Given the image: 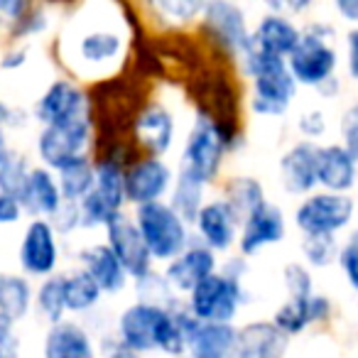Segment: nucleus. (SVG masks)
<instances>
[{
	"mask_svg": "<svg viewBox=\"0 0 358 358\" xmlns=\"http://www.w3.org/2000/svg\"><path fill=\"white\" fill-rule=\"evenodd\" d=\"M35 304V289L25 275L0 273V314L13 324L22 322Z\"/></svg>",
	"mask_w": 358,
	"mask_h": 358,
	"instance_id": "c756f323",
	"label": "nucleus"
},
{
	"mask_svg": "<svg viewBox=\"0 0 358 358\" xmlns=\"http://www.w3.org/2000/svg\"><path fill=\"white\" fill-rule=\"evenodd\" d=\"M334 10L338 13V17L348 22V25L358 27V0H336Z\"/></svg>",
	"mask_w": 358,
	"mask_h": 358,
	"instance_id": "8fccbe9b",
	"label": "nucleus"
},
{
	"mask_svg": "<svg viewBox=\"0 0 358 358\" xmlns=\"http://www.w3.org/2000/svg\"><path fill=\"white\" fill-rule=\"evenodd\" d=\"M133 221L138 226L152 260H159V263L174 260L192 243L189 224L179 219L167 201L138 206L133 214Z\"/></svg>",
	"mask_w": 358,
	"mask_h": 358,
	"instance_id": "6e6552de",
	"label": "nucleus"
},
{
	"mask_svg": "<svg viewBox=\"0 0 358 358\" xmlns=\"http://www.w3.org/2000/svg\"><path fill=\"white\" fill-rule=\"evenodd\" d=\"M17 201H20L22 211L32 214L35 219L50 221L52 216L57 214V209L64 204L55 172L42 167V164L40 167H32L30 174H27L25 189H22V194Z\"/></svg>",
	"mask_w": 358,
	"mask_h": 358,
	"instance_id": "a878e982",
	"label": "nucleus"
},
{
	"mask_svg": "<svg viewBox=\"0 0 358 358\" xmlns=\"http://www.w3.org/2000/svg\"><path fill=\"white\" fill-rule=\"evenodd\" d=\"M348 245H353V248H356V250H358V229H356V231H353V234H351V236H348Z\"/></svg>",
	"mask_w": 358,
	"mask_h": 358,
	"instance_id": "5fc2aeb1",
	"label": "nucleus"
},
{
	"mask_svg": "<svg viewBox=\"0 0 358 358\" xmlns=\"http://www.w3.org/2000/svg\"><path fill=\"white\" fill-rule=\"evenodd\" d=\"M167 204L172 206V211L179 219L192 226L196 216H199L201 206L206 204V187L201 182H196L194 177H189V174L177 172L172 189H169Z\"/></svg>",
	"mask_w": 358,
	"mask_h": 358,
	"instance_id": "2f4dec72",
	"label": "nucleus"
},
{
	"mask_svg": "<svg viewBox=\"0 0 358 358\" xmlns=\"http://www.w3.org/2000/svg\"><path fill=\"white\" fill-rule=\"evenodd\" d=\"M17 260L20 268L30 278H52L59 265V241H57V231L47 219H32L27 224L25 234L20 241V250H17Z\"/></svg>",
	"mask_w": 358,
	"mask_h": 358,
	"instance_id": "2eb2a0df",
	"label": "nucleus"
},
{
	"mask_svg": "<svg viewBox=\"0 0 358 358\" xmlns=\"http://www.w3.org/2000/svg\"><path fill=\"white\" fill-rule=\"evenodd\" d=\"M358 185V162L341 143L319 145L317 150V187L331 194H348Z\"/></svg>",
	"mask_w": 358,
	"mask_h": 358,
	"instance_id": "5701e85b",
	"label": "nucleus"
},
{
	"mask_svg": "<svg viewBox=\"0 0 358 358\" xmlns=\"http://www.w3.org/2000/svg\"><path fill=\"white\" fill-rule=\"evenodd\" d=\"M106 245L113 250L118 263L128 273L130 280H143L152 273V255H150L148 245H145L143 236H140L138 226H135L133 216L120 214L113 224L106 226Z\"/></svg>",
	"mask_w": 358,
	"mask_h": 358,
	"instance_id": "dca6fc26",
	"label": "nucleus"
},
{
	"mask_svg": "<svg viewBox=\"0 0 358 358\" xmlns=\"http://www.w3.org/2000/svg\"><path fill=\"white\" fill-rule=\"evenodd\" d=\"M204 0H155L145 6V13L164 22V30H185L199 25Z\"/></svg>",
	"mask_w": 358,
	"mask_h": 358,
	"instance_id": "473e14b6",
	"label": "nucleus"
},
{
	"mask_svg": "<svg viewBox=\"0 0 358 358\" xmlns=\"http://www.w3.org/2000/svg\"><path fill=\"white\" fill-rule=\"evenodd\" d=\"M22 206L17 199L8 194H0V226H10V224H17L22 219Z\"/></svg>",
	"mask_w": 358,
	"mask_h": 358,
	"instance_id": "a18cd8bd",
	"label": "nucleus"
},
{
	"mask_svg": "<svg viewBox=\"0 0 358 358\" xmlns=\"http://www.w3.org/2000/svg\"><path fill=\"white\" fill-rule=\"evenodd\" d=\"M177 358H192V356H187V353H185V356H177Z\"/></svg>",
	"mask_w": 358,
	"mask_h": 358,
	"instance_id": "4d7b16f0",
	"label": "nucleus"
},
{
	"mask_svg": "<svg viewBox=\"0 0 358 358\" xmlns=\"http://www.w3.org/2000/svg\"><path fill=\"white\" fill-rule=\"evenodd\" d=\"M35 307H37V312L42 314V319L50 322V327L52 324L64 322V314H66L64 275H52V278L42 280L35 292Z\"/></svg>",
	"mask_w": 358,
	"mask_h": 358,
	"instance_id": "f704fd0d",
	"label": "nucleus"
},
{
	"mask_svg": "<svg viewBox=\"0 0 358 358\" xmlns=\"http://www.w3.org/2000/svg\"><path fill=\"white\" fill-rule=\"evenodd\" d=\"M17 110L13 108L10 103H6V101L0 99V128H8V125H20L22 120L17 118Z\"/></svg>",
	"mask_w": 358,
	"mask_h": 358,
	"instance_id": "603ef678",
	"label": "nucleus"
},
{
	"mask_svg": "<svg viewBox=\"0 0 358 358\" xmlns=\"http://www.w3.org/2000/svg\"><path fill=\"white\" fill-rule=\"evenodd\" d=\"M245 265L243 255H234L224 263V268L196 285L187 294V309L201 324H234L241 307L248 302L245 289Z\"/></svg>",
	"mask_w": 358,
	"mask_h": 358,
	"instance_id": "20e7f679",
	"label": "nucleus"
},
{
	"mask_svg": "<svg viewBox=\"0 0 358 358\" xmlns=\"http://www.w3.org/2000/svg\"><path fill=\"white\" fill-rule=\"evenodd\" d=\"M285 236H287V219H285L282 209L268 199L243 219L236 245L243 258H253L263 248L285 241Z\"/></svg>",
	"mask_w": 358,
	"mask_h": 358,
	"instance_id": "f3484780",
	"label": "nucleus"
},
{
	"mask_svg": "<svg viewBox=\"0 0 358 358\" xmlns=\"http://www.w3.org/2000/svg\"><path fill=\"white\" fill-rule=\"evenodd\" d=\"M30 162L25 155L13 150L8 159L0 164V194H8L13 199H20L22 189H25L27 174H30Z\"/></svg>",
	"mask_w": 358,
	"mask_h": 358,
	"instance_id": "c9c22d12",
	"label": "nucleus"
},
{
	"mask_svg": "<svg viewBox=\"0 0 358 358\" xmlns=\"http://www.w3.org/2000/svg\"><path fill=\"white\" fill-rule=\"evenodd\" d=\"M10 143H8V135H6V128H0V164L6 162L8 155H10Z\"/></svg>",
	"mask_w": 358,
	"mask_h": 358,
	"instance_id": "864d4df0",
	"label": "nucleus"
},
{
	"mask_svg": "<svg viewBox=\"0 0 358 358\" xmlns=\"http://www.w3.org/2000/svg\"><path fill=\"white\" fill-rule=\"evenodd\" d=\"M182 307V304H179ZM164 309L157 304L133 302L118 314L115 338L135 353L159 351L169 358L185 356L187 343L177 322V309Z\"/></svg>",
	"mask_w": 358,
	"mask_h": 358,
	"instance_id": "f03ea898",
	"label": "nucleus"
},
{
	"mask_svg": "<svg viewBox=\"0 0 358 358\" xmlns=\"http://www.w3.org/2000/svg\"><path fill=\"white\" fill-rule=\"evenodd\" d=\"M0 358H8V356H6V353H3V351H0Z\"/></svg>",
	"mask_w": 358,
	"mask_h": 358,
	"instance_id": "6e6d98bb",
	"label": "nucleus"
},
{
	"mask_svg": "<svg viewBox=\"0 0 358 358\" xmlns=\"http://www.w3.org/2000/svg\"><path fill=\"white\" fill-rule=\"evenodd\" d=\"M138 17L128 6H81L59 35V59L69 79L110 81L128 64L130 37Z\"/></svg>",
	"mask_w": 358,
	"mask_h": 358,
	"instance_id": "f257e3e1",
	"label": "nucleus"
},
{
	"mask_svg": "<svg viewBox=\"0 0 358 358\" xmlns=\"http://www.w3.org/2000/svg\"><path fill=\"white\" fill-rule=\"evenodd\" d=\"M353 201H356V214H358V199H353Z\"/></svg>",
	"mask_w": 358,
	"mask_h": 358,
	"instance_id": "13d9d810",
	"label": "nucleus"
},
{
	"mask_svg": "<svg viewBox=\"0 0 358 358\" xmlns=\"http://www.w3.org/2000/svg\"><path fill=\"white\" fill-rule=\"evenodd\" d=\"M0 351L6 353L8 358H17V351H20V338L15 334V324L8 317L0 314Z\"/></svg>",
	"mask_w": 358,
	"mask_h": 358,
	"instance_id": "c03bdc74",
	"label": "nucleus"
},
{
	"mask_svg": "<svg viewBox=\"0 0 358 358\" xmlns=\"http://www.w3.org/2000/svg\"><path fill=\"white\" fill-rule=\"evenodd\" d=\"M81 270L99 285V289L103 294H118L128 285V273L123 270V265L118 263V258L113 255V250L106 243H94L86 245L79 253Z\"/></svg>",
	"mask_w": 358,
	"mask_h": 358,
	"instance_id": "bb28decb",
	"label": "nucleus"
},
{
	"mask_svg": "<svg viewBox=\"0 0 358 358\" xmlns=\"http://www.w3.org/2000/svg\"><path fill=\"white\" fill-rule=\"evenodd\" d=\"M94 145V113L57 125H42L37 135V157L42 167L57 172L66 162L89 155Z\"/></svg>",
	"mask_w": 358,
	"mask_h": 358,
	"instance_id": "9b49d317",
	"label": "nucleus"
},
{
	"mask_svg": "<svg viewBox=\"0 0 358 358\" xmlns=\"http://www.w3.org/2000/svg\"><path fill=\"white\" fill-rule=\"evenodd\" d=\"M199 30L211 47L221 52L226 59L241 62L250 50V22L248 13L231 0H209L199 20Z\"/></svg>",
	"mask_w": 358,
	"mask_h": 358,
	"instance_id": "1a4fd4ad",
	"label": "nucleus"
},
{
	"mask_svg": "<svg viewBox=\"0 0 358 358\" xmlns=\"http://www.w3.org/2000/svg\"><path fill=\"white\" fill-rule=\"evenodd\" d=\"M336 236H304L302 238V255L307 268H329L338 260Z\"/></svg>",
	"mask_w": 358,
	"mask_h": 358,
	"instance_id": "e433bc0d",
	"label": "nucleus"
},
{
	"mask_svg": "<svg viewBox=\"0 0 358 358\" xmlns=\"http://www.w3.org/2000/svg\"><path fill=\"white\" fill-rule=\"evenodd\" d=\"M245 145L243 133H229L206 108H199L187 133L182 157H179V172L189 174L204 187L214 185L221 177L226 155Z\"/></svg>",
	"mask_w": 358,
	"mask_h": 358,
	"instance_id": "7ed1b4c3",
	"label": "nucleus"
},
{
	"mask_svg": "<svg viewBox=\"0 0 358 358\" xmlns=\"http://www.w3.org/2000/svg\"><path fill=\"white\" fill-rule=\"evenodd\" d=\"M42 358H99V351L86 327L64 319L47 329L42 341Z\"/></svg>",
	"mask_w": 358,
	"mask_h": 358,
	"instance_id": "393cba45",
	"label": "nucleus"
},
{
	"mask_svg": "<svg viewBox=\"0 0 358 358\" xmlns=\"http://www.w3.org/2000/svg\"><path fill=\"white\" fill-rule=\"evenodd\" d=\"M192 226L196 231V243L206 245L214 253H229L238 243L241 221L224 199L206 201Z\"/></svg>",
	"mask_w": 358,
	"mask_h": 358,
	"instance_id": "a211bd4d",
	"label": "nucleus"
},
{
	"mask_svg": "<svg viewBox=\"0 0 358 358\" xmlns=\"http://www.w3.org/2000/svg\"><path fill=\"white\" fill-rule=\"evenodd\" d=\"M297 128H299V133H302V140L314 143V140L327 133V115H324L322 110H307V113L299 115Z\"/></svg>",
	"mask_w": 358,
	"mask_h": 358,
	"instance_id": "79ce46f5",
	"label": "nucleus"
},
{
	"mask_svg": "<svg viewBox=\"0 0 358 358\" xmlns=\"http://www.w3.org/2000/svg\"><path fill=\"white\" fill-rule=\"evenodd\" d=\"M334 37L336 30L324 20L307 22L302 27V37L287 57V69L297 86L319 89L327 81L336 79L338 52L334 47Z\"/></svg>",
	"mask_w": 358,
	"mask_h": 358,
	"instance_id": "0eeeda50",
	"label": "nucleus"
},
{
	"mask_svg": "<svg viewBox=\"0 0 358 358\" xmlns=\"http://www.w3.org/2000/svg\"><path fill=\"white\" fill-rule=\"evenodd\" d=\"M341 145L358 162V101H353L341 115Z\"/></svg>",
	"mask_w": 358,
	"mask_h": 358,
	"instance_id": "ea45409f",
	"label": "nucleus"
},
{
	"mask_svg": "<svg viewBox=\"0 0 358 358\" xmlns=\"http://www.w3.org/2000/svg\"><path fill=\"white\" fill-rule=\"evenodd\" d=\"M336 263L341 265L346 282L351 285V289L358 294V250L353 248V245H348V243H346V245H341Z\"/></svg>",
	"mask_w": 358,
	"mask_h": 358,
	"instance_id": "37998d69",
	"label": "nucleus"
},
{
	"mask_svg": "<svg viewBox=\"0 0 358 358\" xmlns=\"http://www.w3.org/2000/svg\"><path fill=\"white\" fill-rule=\"evenodd\" d=\"M55 177H57V185H59L62 199L71 201V204H79V201L94 189V182H96L94 157L84 155V157L71 159L64 167L57 169Z\"/></svg>",
	"mask_w": 358,
	"mask_h": 358,
	"instance_id": "7c9ffc66",
	"label": "nucleus"
},
{
	"mask_svg": "<svg viewBox=\"0 0 358 358\" xmlns=\"http://www.w3.org/2000/svg\"><path fill=\"white\" fill-rule=\"evenodd\" d=\"M174 169L167 159L133 155L125 164V204L135 209L155 201H164L174 185Z\"/></svg>",
	"mask_w": 358,
	"mask_h": 358,
	"instance_id": "ddd939ff",
	"label": "nucleus"
},
{
	"mask_svg": "<svg viewBox=\"0 0 358 358\" xmlns=\"http://www.w3.org/2000/svg\"><path fill=\"white\" fill-rule=\"evenodd\" d=\"M219 199H224L243 224L245 216L258 209L260 204H265L268 196H265V187L260 179L250 177V174H236V177H229L224 182Z\"/></svg>",
	"mask_w": 358,
	"mask_h": 358,
	"instance_id": "c85d7f7f",
	"label": "nucleus"
},
{
	"mask_svg": "<svg viewBox=\"0 0 358 358\" xmlns=\"http://www.w3.org/2000/svg\"><path fill=\"white\" fill-rule=\"evenodd\" d=\"M317 143L297 140L280 157V185L292 196H309L317 189Z\"/></svg>",
	"mask_w": 358,
	"mask_h": 358,
	"instance_id": "412c9836",
	"label": "nucleus"
},
{
	"mask_svg": "<svg viewBox=\"0 0 358 358\" xmlns=\"http://www.w3.org/2000/svg\"><path fill=\"white\" fill-rule=\"evenodd\" d=\"M133 152L123 143H113L94 159V189L79 201L81 229H106L125 209V164Z\"/></svg>",
	"mask_w": 358,
	"mask_h": 358,
	"instance_id": "39448f33",
	"label": "nucleus"
},
{
	"mask_svg": "<svg viewBox=\"0 0 358 358\" xmlns=\"http://www.w3.org/2000/svg\"><path fill=\"white\" fill-rule=\"evenodd\" d=\"M238 64L250 79V110L260 118H280L287 113L299 89L287 69V59L260 55L250 47Z\"/></svg>",
	"mask_w": 358,
	"mask_h": 358,
	"instance_id": "423d86ee",
	"label": "nucleus"
},
{
	"mask_svg": "<svg viewBox=\"0 0 358 358\" xmlns=\"http://www.w3.org/2000/svg\"><path fill=\"white\" fill-rule=\"evenodd\" d=\"M331 317V299L327 294H309L302 299H287L285 304H280L275 309L270 322L280 329L287 338L299 336L302 331H307L314 324H322Z\"/></svg>",
	"mask_w": 358,
	"mask_h": 358,
	"instance_id": "b1692460",
	"label": "nucleus"
},
{
	"mask_svg": "<svg viewBox=\"0 0 358 358\" xmlns=\"http://www.w3.org/2000/svg\"><path fill=\"white\" fill-rule=\"evenodd\" d=\"M282 282L287 289V299H302L314 294V280H312V270L304 263H287L282 268Z\"/></svg>",
	"mask_w": 358,
	"mask_h": 358,
	"instance_id": "4c0bfd02",
	"label": "nucleus"
},
{
	"mask_svg": "<svg viewBox=\"0 0 358 358\" xmlns=\"http://www.w3.org/2000/svg\"><path fill=\"white\" fill-rule=\"evenodd\" d=\"M91 113H94V106H91L89 91L69 76L52 81L35 103V120H40L42 125L66 123Z\"/></svg>",
	"mask_w": 358,
	"mask_h": 358,
	"instance_id": "4468645a",
	"label": "nucleus"
},
{
	"mask_svg": "<svg viewBox=\"0 0 358 358\" xmlns=\"http://www.w3.org/2000/svg\"><path fill=\"white\" fill-rule=\"evenodd\" d=\"M299 37H302V27L294 22V17L282 13L268 10L250 27V47L260 55L278 57V59H287L292 55Z\"/></svg>",
	"mask_w": 358,
	"mask_h": 358,
	"instance_id": "aec40b11",
	"label": "nucleus"
},
{
	"mask_svg": "<svg viewBox=\"0 0 358 358\" xmlns=\"http://www.w3.org/2000/svg\"><path fill=\"white\" fill-rule=\"evenodd\" d=\"M236 341L234 324H201L187 338V356L192 358H229Z\"/></svg>",
	"mask_w": 358,
	"mask_h": 358,
	"instance_id": "cd10ccee",
	"label": "nucleus"
},
{
	"mask_svg": "<svg viewBox=\"0 0 358 358\" xmlns=\"http://www.w3.org/2000/svg\"><path fill=\"white\" fill-rule=\"evenodd\" d=\"M101 297H103V292L99 289V285H96L81 268L69 275H64L66 312H71V314L91 312V309L101 302Z\"/></svg>",
	"mask_w": 358,
	"mask_h": 358,
	"instance_id": "72a5a7b5",
	"label": "nucleus"
},
{
	"mask_svg": "<svg viewBox=\"0 0 358 358\" xmlns=\"http://www.w3.org/2000/svg\"><path fill=\"white\" fill-rule=\"evenodd\" d=\"M346 71L353 81H358V27H351L346 35Z\"/></svg>",
	"mask_w": 358,
	"mask_h": 358,
	"instance_id": "49530a36",
	"label": "nucleus"
},
{
	"mask_svg": "<svg viewBox=\"0 0 358 358\" xmlns=\"http://www.w3.org/2000/svg\"><path fill=\"white\" fill-rule=\"evenodd\" d=\"M27 57H30V50L27 47H13L10 52H6L3 55V59H0V69H20V66L27 64Z\"/></svg>",
	"mask_w": 358,
	"mask_h": 358,
	"instance_id": "09e8293b",
	"label": "nucleus"
},
{
	"mask_svg": "<svg viewBox=\"0 0 358 358\" xmlns=\"http://www.w3.org/2000/svg\"><path fill=\"white\" fill-rule=\"evenodd\" d=\"M27 10H30V3L25 0H0V20H8L10 25L20 20Z\"/></svg>",
	"mask_w": 358,
	"mask_h": 358,
	"instance_id": "de8ad7c7",
	"label": "nucleus"
},
{
	"mask_svg": "<svg viewBox=\"0 0 358 358\" xmlns=\"http://www.w3.org/2000/svg\"><path fill=\"white\" fill-rule=\"evenodd\" d=\"M289 338L273 322H248L236 329V341L229 358H285Z\"/></svg>",
	"mask_w": 358,
	"mask_h": 358,
	"instance_id": "4be33fe9",
	"label": "nucleus"
},
{
	"mask_svg": "<svg viewBox=\"0 0 358 358\" xmlns=\"http://www.w3.org/2000/svg\"><path fill=\"white\" fill-rule=\"evenodd\" d=\"M50 27V13L47 8L30 6V10L20 17L17 22H13V40H22V37H37Z\"/></svg>",
	"mask_w": 358,
	"mask_h": 358,
	"instance_id": "58836bf2",
	"label": "nucleus"
},
{
	"mask_svg": "<svg viewBox=\"0 0 358 358\" xmlns=\"http://www.w3.org/2000/svg\"><path fill=\"white\" fill-rule=\"evenodd\" d=\"M292 219L304 236H336L356 219V201L348 194L319 189L299 201Z\"/></svg>",
	"mask_w": 358,
	"mask_h": 358,
	"instance_id": "9d476101",
	"label": "nucleus"
},
{
	"mask_svg": "<svg viewBox=\"0 0 358 358\" xmlns=\"http://www.w3.org/2000/svg\"><path fill=\"white\" fill-rule=\"evenodd\" d=\"M216 270H219V258H216L214 250L192 241L177 258L164 265L162 278L167 280V285L177 294H189L196 285H201Z\"/></svg>",
	"mask_w": 358,
	"mask_h": 358,
	"instance_id": "6ab92c4d",
	"label": "nucleus"
},
{
	"mask_svg": "<svg viewBox=\"0 0 358 358\" xmlns=\"http://www.w3.org/2000/svg\"><path fill=\"white\" fill-rule=\"evenodd\" d=\"M177 140V120L167 103L162 101H145L130 120V145L133 155L162 157L172 150Z\"/></svg>",
	"mask_w": 358,
	"mask_h": 358,
	"instance_id": "f8f14e48",
	"label": "nucleus"
},
{
	"mask_svg": "<svg viewBox=\"0 0 358 358\" xmlns=\"http://www.w3.org/2000/svg\"><path fill=\"white\" fill-rule=\"evenodd\" d=\"M52 229L57 231V236H66L74 234L76 229H81V214H79V204H71V201H64V204L57 209V214L50 219Z\"/></svg>",
	"mask_w": 358,
	"mask_h": 358,
	"instance_id": "a19ab883",
	"label": "nucleus"
},
{
	"mask_svg": "<svg viewBox=\"0 0 358 358\" xmlns=\"http://www.w3.org/2000/svg\"><path fill=\"white\" fill-rule=\"evenodd\" d=\"M106 358H143V356L130 351L128 346H123L118 338H110L108 346H106Z\"/></svg>",
	"mask_w": 358,
	"mask_h": 358,
	"instance_id": "3c124183",
	"label": "nucleus"
}]
</instances>
